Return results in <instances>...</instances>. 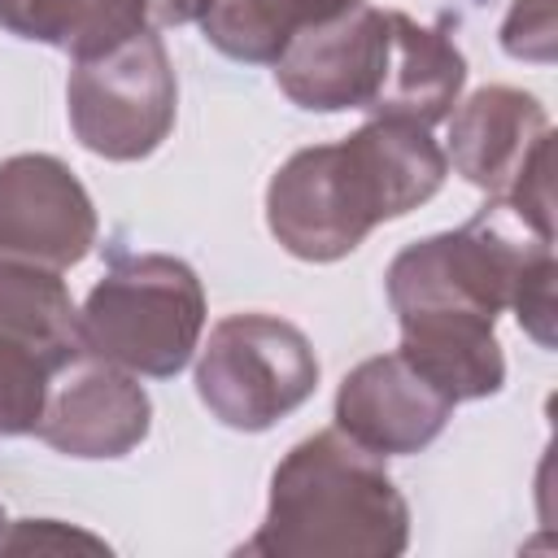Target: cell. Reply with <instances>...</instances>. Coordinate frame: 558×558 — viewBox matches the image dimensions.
<instances>
[{
  "label": "cell",
  "mask_w": 558,
  "mask_h": 558,
  "mask_svg": "<svg viewBox=\"0 0 558 558\" xmlns=\"http://www.w3.org/2000/svg\"><path fill=\"white\" fill-rule=\"evenodd\" d=\"M449 157L427 126L371 118L340 144L292 153L266 187V227L301 262L353 253L379 222L432 201Z\"/></svg>",
  "instance_id": "1"
},
{
  "label": "cell",
  "mask_w": 558,
  "mask_h": 558,
  "mask_svg": "<svg viewBox=\"0 0 558 558\" xmlns=\"http://www.w3.org/2000/svg\"><path fill=\"white\" fill-rule=\"evenodd\" d=\"M410 541V506L379 453L340 427L288 449L270 475L266 519L240 554L270 558H392Z\"/></svg>",
  "instance_id": "2"
},
{
  "label": "cell",
  "mask_w": 558,
  "mask_h": 558,
  "mask_svg": "<svg viewBox=\"0 0 558 558\" xmlns=\"http://www.w3.org/2000/svg\"><path fill=\"white\" fill-rule=\"evenodd\" d=\"M205 288L196 270L166 253L113 262L78 310V344L87 357L131 375H179L201 349Z\"/></svg>",
  "instance_id": "3"
},
{
  "label": "cell",
  "mask_w": 558,
  "mask_h": 558,
  "mask_svg": "<svg viewBox=\"0 0 558 558\" xmlns=\"http://www.w3.org/2000/svg\"><path fill=\"white\" fill-rule=\"evenodd\" d=\"M318 388V357L301 327L275 314H227L196 357V392L235 432H266Z\"/></svg>",
  "instance_id": "4"
},
{
  "label": "cell",
  "mask_w": 558,
  "mask_h": 558,
  "mask_svg": "<svg viewBox=\"0 0 558 558\" xmlns=\"http://www.w3.org/2000/svg\"><path fill=\"white\" fill-rule=\"evenodd\" d=\"M174 65L161 35L148 26L96 57H78L65 87L78 144L105 161H140L157 153L174 126Z\"/></svg>",
  "instance_id": "5"
},
{
  "label": "cell",
  "mask_w": 558,
  "mask_h": 558,
  "mask_svg": "<svg viewBox=\"0 0 558 558\" xmlns=\"http://www.w3.org/2000/svg\"><path fill=\"white\" fill-rule=\"evenodd\" d=\"M554 248V240L541 235H510L497 218H475L458 231H440L427 240L405 244L384 283L397 318L405 314H471L497 323L501 310H510L514 283L523 266Z\"/></svg>",
  "instance_id": "6"
},
{
  "label": "cell",
  "mask_w": 558,
  "mask_h": 558,
  "mask_svg": "<svg viewBox=\"0 0 558 558\" xmlns=\"http://www.w3.org/2000/svg\"><path fill=\"white\" fill-rule=\"evenodd\" d=\"M78 353V310L61 275L0 257V436L39 427L52 379Z\"/></svg>",
  "instance_id": "7"
},
{
  "label": "cell",
  "mask_w": 558,
  "mask_h": 558,
  "mask_svg": "<svg viewBox=\"0 0 558 558\" xmlns=\"http://www.w3.org/2000/svg\"><path fill=\"white\" fill-rule=\"evenodd\" d=\"M392 61V9L353 4L318 26L292 35L275 57L279 92L314 113L366 109L375 113Z\"/></svg>",
  "instance_id": "8"
},
{
  "label": "cell",
  "mask_w": 558,
  "mask_h": 558,
  "mask_svg": "<svg viewBox=\"0 0 558 558\" xmlns=\"http://www.w3.org/2000/svg\"><path fill=\"white\" fill-rule=\"evenodd\" d=\"M96 244V205L65 161L17 153L0 161V257L48 270L83 262Z\"/></svg>",
  "instance_id": "9"
},
{
  "label": "cell",
  "mask_w": 558,
  "mask_h": 558,
  "mask_svg": "<svg viewBox=\"0 0 558 558\" xmlns=\"http://www.w3.org/2000/svg\"><path fill=\"white\" fill-rule=\"evenodd\" d=\"M153 423V401L131 371L83 353L65 366V379L48 388L35 436L70 458H122Z\"/></svg>",
  "instance_id": "10"
},
{
  "label": "cell",
  "mask_w": 558,
  "mask_h": 558,
  "mask_svg": "<svg viewBox=\"0 0 558 558\" xmlns=\"http://www.w3.org/2000/svg\"><path fill=\"white\" fill-rule=\"evenodd\" d=\"M453 414V401L427 384L401 353L357 362L336 392V427L371 453H418Z\"/></svg>",
  "instance_id": "11"
},
{
  "label": "cell",
  "mask_w": 558,
  "mask_h": 558,
  "mask_svg": "<svg viewBox=\"0 0 558 558\" xmlns=\"http://www.w3.org/2000/svg\"><path fill=\"white\" fill-rule=\"evenodd\" d=\"M549 113L536 96L488 83L471 92L449 122V157L466 183L488 192L497 205L510 196L519 174L541 148H549Z\"/></svg>",
  "instance_id": "12"
},
{
  "label": "cell",
  "mask_w": 558,
  "mask_h": 558,
  "mask_svg": "<svg viewBox=\"0 0 558 558\" xmlns=\"http://www.w3.org/2000/svg\"><path fill=\"white\" fill-rule=\"evenodd\" d=\"M401 323V357L436 384L453 405L501 392L506 357L488 318L471 314H405Z\"/></svg>",
  "instance_id": "13"
},
{
  "label": "cell",
  "mask_w": 558,
  "mask_h": 558,
  "mask_svg": "<svg viewBox=\"0 0 558 558\" xmlns=\"http://www.w3.org/2000/svg\"><path fill=\"white\" fill-rule=\"evenodd\" d=\"M466 83V61L436 26L414 22L410 13L392 9V61L388 83L371 118H405L418 126H436L453 113L458 92Z\"/></svg>",
  "instance_id": "14"
},
{
  "label": "cell",
  "mask_w": 558,
  "mask_h": 558,
  "mask_svg": "<svg viewBox=\"0 0 558 558\" xmlns=\"http://www.w3.org/2000/svg\"><path fill=\"white\" fill-rule=\"evenodd\" d=\"M0 26L78 61L144 31L148 0H0Z\"/></svg>",
  "instance_id": "15"
},
{
  "label": "cell",
  "mask_w": 558,
  "mask_h": 558,
  "mask_svg": "<svg viewBox=\"0 0 558 558\" xmlns=\"http://www.w3.org/2000/svg\"><path fill=\"white\" fill-rule=\"evenodd\" d=\"M353 4L362 0H205L196 22L222 57L248 65H266V61L275 65V57L292 44V35Z\"/></svg>",
  "instance_id": "16"
},
{
  "label": "cell",
  "mask_w": 558,
  "mask_h": 558,
  "mask_svg": "<svg viewBox=\"0 0 558 558\" xmlns=\"http://www.w3.org/2000/svg\"><path fill=\"white\" fill-rule=\"evenodd\" d=\"M510 310L519 314V327L541 344L549 349L554 344V248L536 253L519 283H514V296H510Z\"/></svg>",
  "instance_id": "17"
},
{
  "label": "cell",
  "mask_w": 558,
  "mask_h": 558,
  "mask_svg": "<svg viewBox=\"0 0 558 558\" xmlns=\"http://www.w3.org/2000/svg\"><path fill=\"white\" fill-rule=\"evenodd\" d=\"M501 48L519 61H554V0H514Z\"/></svg>",
  "instance_id": "18"
},
{
  "label": "cell",
  "mask_w": 558,
  "mask_h": 558,
  "mask_svg": "<svg viewBox=\"0 0 558 558\" xmlns=\"http://www.w3.org/2000/svg\"><path fill=\"white\" fill-rule=\"evenodd\" d=\"M26 549H35V554H44V549H96V554H105L109 545L92 532L57 523V519H22V523H13V532L0 536V554H26Z\"/></svg>",
  "instance_id": "19"
},
{
  "label": "cell",
  "mask_w": 558,
  "mask_h": 558,
  "mask_svg": "<svg viewBox=\"0 0 558 558\" xmlns=\"http://www.w3.org/2000/svg\"><path fill=\"white\" fill-rule=\"evenodd\" d=\"M201 9H205V0H157V13L166 22H196Z\"/></svg>",
  "instance_id": "20"
},
{
  "label": "cell",
  "mask_w": 558,
  "mask_h": 558,
  "mask_svg": "<svg viewBox=\"0 0 558 558\" xmlns=\"http://www.w3.org/2000/svg\"><path fill=\"white\" fill-rule=\"evenodd\" d=\"M4 527H9V519H4V506H0V536H4Z\"/></svg>",
  "instance_id": "21"
}]
</instances>
